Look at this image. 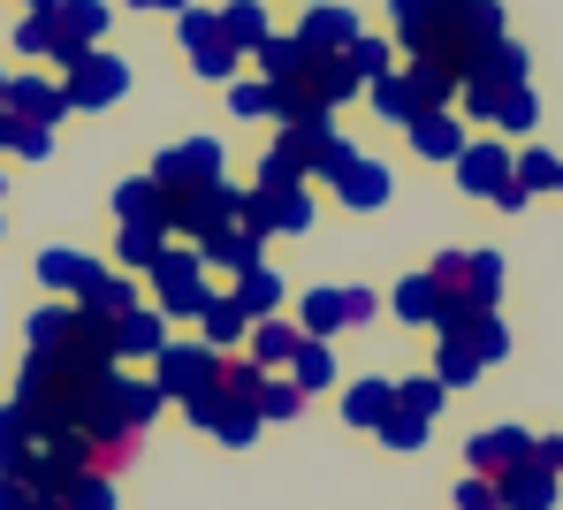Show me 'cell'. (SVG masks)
Returning <instances> with one entry per match:
<instances>
[{
  "label": "cell",
  "instance_id": "5",
  "mask_svg": "<svg viewBox=\"0 0 563 510\" xmlns=\"http://www.w3.org/2000/svg\"><path fill=\"white\" fill-rule=\"evenodd\" d=\"M168 199V236H206V229H221V221H236L252 191H236V184H206V191H161Z\"/></svg>",
  "mask_w": 563,
  "mask_h": 510
},
{
  "label": "cell",
  "instance_id": "51",
  "mask_svg": "<svg viewBox=\"0 0 563 510\" xmlns=\"http://www.w3.org/2000/svg\"><path fill=\"white\" fill-rule=\"evenodd\" d=\"M31 503V488H23V480H8V473H0V510H23Z\"/></svg>",
  "mask_w": 563,
  "mask_h": 510
},
{
  "label": "cell",
  "instance_id": "52",
  "mask_svg": "<svg viewBox=\"0 0 563 510\" xmlns=\"http://www.w3.org/2000/svg\"><path fill=\"white\" fill-rule=\"evenodd\" d=\"M130 8H161V15H184L190 0H130Z\"/></svg>",
  "mask_w": 563,
  "mask_h": 510
},
{
  "label": "cell",
  "instance_id": "32",
  "mask_svg": "<svg viewBox=\"0 0 563 510\" xmlns=\"http://www.w3.org/2000/svg\"><path fill=\"white\" fill-rule=\"evenodd\" d=\"M396 320H411V328H434V320H442V282H434V275H411V282H396Z\"/></svg>",
  "mask_w": 563,
  "mask_h": 510
},
{
  "label": "cell",
  "instance_id": "24",
  "mask_svg": "<svg viewBox=\"0 0 563 510\" xmlns=\"http://www.w3.org/2000/svg\"><path fill=\"white\" fill-rule=\"evenodd\" d=\"M92 275H99L92 252H62V244H54V252H38V282H46V290H69V298H85V282H92Z\"/></svg>",
  "mask_w": 563,
  "mask_h": 510
},
{
  "label": "cell",
  "instance_id": "50",
  "mask_svg": "<svg viewBox=\"0 0 563 510\" xmlns=\"http://www.w3.org/2000/svg\"><path fill=\"white\" fill-rule=\"evenodd\" d=\"M374 312H380V298H374V290H343V320H351V328H366Z\"/></svg>",
  "mask_w": 563,
  "mask_h": 510
},
{
  "label": "cell",
  "instance_id": "9",
  "mask_svg": "<svg viewBox=\"0 0 563 510\" xmlns=\"http://www.w3.org/2000/svg\"><path fill=\"white\" fill-rule=\"evenodd\" d=\"M130 92V62H114V54H85L69 77H62V100L69 107H114Z\"/></svg>",
  "mask_w": 563,
  "mask_h": 510
},
{
  "label": "cell",
  "instance_id": "38",
  "mask_svg": "<svg viewBox=\"0 0 563 510\" xmlns=\"http://www.w3.org/2000/svg\"><path fill=\"white\" fill-rule=\"evenodd\" d=\"M297 328H305V335H320V343H328L335 328H351V320H343V290H312V298L297 306Z\"/></svg>",
  "mask_w": 563,
  "mask_h": 510
},
{
  "label": "cell",
  "instance_id": "55",
  "mask_svg": "<svg viewBox=\"0 0 563 510\" xmlns=\"http://www.w3.org/2000/svg\"><path fill=\"white\" fill-rule=\"evenodd\" d=\"M0 107H8V77H0Z\"/></svg>",
  "mask_w": 563,
  "mask_h": 510
},
{
  "label": "cell",
  "instance_id": "23",
  "mask_svg": "<svg viewBox=\"0 0 563 510\" xmlns=\"http://www.w3.org/2000/svg\"><path fill=\"white\" fill-rule=\"evenodd\" d=\"M114 221L168 229V199H161V184H153V176H130V184H114Z\"/></svg>",
  "mask_w": 563,
  "mask_h": 510
},
{
  "label": "cell",
  "instance_id": "30",
  "mask_svg": "<svg viewBox=\"0 0 563 510\" xmlns=\"http://www.w3.org/2000/svg\"><path fill=\"white\" fill-rule=\"evenodd\" d=\"M289 381H297L305 397H320V389H335V351H328L320 335H305V343H297V358H289Z\"/></svg>",
  "mask_w": 563,
  "mask_h": 510
},
{
  "label": "cell",
  "instance_id": "54",
  "mask_svg": "<svg viewBox=\"0 0 563 510\" xmlns=\"http://www.w3.org/2000/svg\"><path fill=\"white\" fill-rule=\"evenodd\" d=\"M23 8H62V0H23Z\"/></svg>",
  "mask_w": 563,
  "mask_h": 510
},
{
  "label": "cell",
  "instance_id": "37",
  "mask_svg": "<svg viewBox=\"0 0 563 510\" xmlns=\"http://www.w3.org/2000/svg\"><path fill=\"white\" fill-rule=\"evenodd\" d=\"M0 153L46 160V153H54V130H38V122H23V114H8V107H0Z\"/></svg>",
  "mask_w": 563,
  "mask_h": 510
},
{
  "label": "cell",
  "instance_id": "7",
  "mask_svg": "<svg viewBox=\"0 0 563 510\" xmlns=\"http://www.w3.org/2000/svg\"><path fill=\"white\" fill-rule=\"evenodd\" d=\"M153 184H161V191H206V184H221V145H213V137L168 145V153L153 160Z\"/></svg>",
  "mask_w": 563,
  "mask_h": 510
},
{
  "label": "cell",
  "instance_id": "56",
  "mask_svg": "<svg viewBox=\"0 0 563 510\" xmlns=\"http://www.w3.org/2000/svg\"><path fill=\"white\" fill-rule=\"evenodd\" d=\"M556 191H563V176H556Z\"/></svg>",
  "mask_w": 563,
  "mask_h": 510
},
{
  "label": "cell",
  "instance_id": "6",
  "mask_svg": "<svg viewBox=\"0 0 563 510\" xmlns=\"http://www.w3.org/2000/svg\"><path fill=\"white\" fill-rule=\"evenodd\" d=\"M176 38H184L198 77H236V62H244V54L229 46V31H221V8H184V15H176Z\"/></svg>",
  "mask_w": 563,
  "mask_h": 510
},
{
  "label": "cell",
  "instance_id": "40",
  "mask_svg": "<svg viewBox=\"0 0 563 510\" xmlns=\"http://www.w3.org/2000/svg\"><path fill=\"white\" fill-rule=\"evenodd\" d=\"M442 397H450V389H442L434 374H411V381H396V411H411V419H434V411H442Z\"/></svg>",
  "mask_w": 563,
  "mask_h": 510
},
{
  "label": "cell",
  "instance_id": "27",
  "mask_svg": "<svg viewBox=\"0 0 563 510\" xmlns=\"http://www.w3.org/2000/svg\"><path fill=\"white\" fill-rule=\"evenodd\" d=\"M198 328H206V343H213V351H229V343H244V335H252V312L236 306V298H221V290H213V298H206V312H198Z\"/></svg>",
  "mask_w": 563,
  "mask_h": 510
},
{
  "label": "cell",
  "instance_id": "21",
  "mask_svg": "<svg viewBox=\"0 0 563 510\" xmlns=\"http://www.w3.org/2000/svg\"><path fill=\"white\" fill-rule=\"evenodd\" d=\"M411 92H419V107H457V92H465V69H450V62H434V54H411Z\"/></svg>",
  "mask_w": 563,
  "mask_h": 510
},
{
  "label": "cell",
  "instance_id": "16",
  "mask_svg": "<svg viewBox=\"0 0 563 510\" xmlns=\"http://www.w3.org/2000/svg\"><path fill=\"white\" fill-rule=\"evenodd\" d=\"M328 191H335V206H351V213H374V206L396 199L388 168H380V160H366V153H358V160H351V168H343V176H335Z\"/></svg>",
  "mask_w": 563,
  "mask_h": 510
},
{
  "label": "cell",
  "instance_id": "44",
  "mask_svg": "<svg viewBox=\"0 0 563 510\" xmlns=\"http://www.w3.org/2000/svg\"><path fill=\"white\" fill-rule=\"evenodd\" d=\"M533 122H541V100L518 85V92L503 100V114H495V130H503V145H510V137H533Z\"/></svg>",
  "mask_w": 563,
  "mask_h": 510
},
{
  "label": "cell",
  "instance_id": "49",
  "mask_svg": "<svg viewBox=\"0 0 563 510\" xmlns=\"http://www.w3.org/2000/svg\"><path fill=\"white\" fill-rule=\"evenodd\" d=\"M434 8H442V0H388V23H396V38L427 31V23H434Z\"/></svg>",
  "mask_w": 563,
  "mask_h": 510
},
{
  "label": "cell",
  "instance_id": "28",
  "mask_svg": "<svg viewBox=\"0 0 563 510\" xmlns=\"http://www.w3.org/2000/svg\"><path fill=\"white\" fill-rule=\"evenodd\" d=\"M479 374H487V366H479V351H472L465 335H442V343H434V381H442V389H472Z\"/></svg>",
  "mask_w": 563,
  "mask_h": 510
},
{
  "label": "cell",
  "instance_id": "20",
  "mask_svg": "<svg viewBox=\"0 0 563 510\" xmlns=\"http://www.w3.org/2000/svg\"><path fill=\"white\" fill-rule=\"evenodd\" d=\"M161 351H168V312H161V306H153V312L137 306L122 328H114V358H161Z\"/></svg>",
  "mask_w": 563,
  "mask_h": 510
},
{
  "label": "cell",
  "instance_id": "33",
  "mask_svg": "<svg viewBox=\"0 0 563 510\" xmlns=\"http://www.w3.org/2000/svg\"><path fill=\"white\" fill-rule=\"evenodd\" d=\"M556 176H563V160L549 153V145H518V160H510V184L533 199V191H556Z\"/></svg>",
  "mask_w": 563,
  "mask_h": 510
},
{
  "label": "cell",
  "instance_id": "15",
  "mask_svg": "<svg viewBox=\"0 0 563 510\" xmlns=\"http://www.w3.org/2000/svg\"><path fill=\"white\" fill-rule=\"evenodd\" d=\"M556 480H563V473H549L541 457H526L518 473L495 480V503H503V510H556Z\"/></svg>",
  "mask_w": 563,
  "mask_h": 510
},
{
  "label": "cell",
  "instance_id": "1",
  "mask_svg": "<svg viewBox=\"0 0 563 510\" xmlns=\"http://www.w3.org/2000/svg\"><path fill=\"white\" fill-rule=\"evenodd\" d=\"M260 366L252 358H221V374H213V389L206 397H190V426L198 434H213V442H229V450H244L252 434H260Z\"/></svg>",
  "mask_w": 563,
  "mask_h": 510
},
{
  "label": "cell",
  "instance_id": "29",
  "mask_svg": "<svg viewBox=\"0 0 563 510\" xmlns=\"http://www.w3.org/2000/svg\"><path fill=\"white\" fill-rule=\"evenodd\" d=\"M168 252V229H145V221H122V236H114V259L130 267V275H153V259Z\"/></svg>",
  "mask_w": 563,
  "mask_h": 510
},
{
  "label": "cell",
  "instance_id": "4",
  "mask_svg": "<svg viewBox=\"0 0 563 510\" xmlns=\"http://www.w3.org/2000/svg\"><path fill=\"white\" fill-rule=\"evenodd\" d=\"M213 374H221V351L198 335V343H168L161 358H153V381H161V397L168 404H190V397H206L213 389Z\"/></svg>",
  "mask_w": 563,
  "mask_h": 510
},
{
  "label": "cell",
  "instance_id": "2",
  "mask_svg": "<svg viewBox=\"0 0 563 510\" xmlns=\"http://www.w3.org/2000/svg\"><path fill=\"white\" fill-rule=\"evenodd\" d=\"M275 153H282V160H297V176H305V184H312V176H320V184H335V176H343V168L358 160V145H351V137L335 130V114H305V122H282Z\"/></svg>",
  "mask_w": 563,
  "mask_h": 510
},
{
  "label": "cell",
  "instance_id": "10",
  "mask_svg": "<svg viewBox=\"0 0 563 510\" xmlns=\"http://www.w3.org/2000/svg\"><path fill=\"white\" fill-rule=\"evenodd\" d=\"M533 442H541V434H526V426H487V434L465 442V465L479 480H503V473H518V465L533 457Z\"/></svg>",
  "mask_w": 563,
  "mask_h": 510
},
{
  "label": "cell",
  "instance_id": "42",
  "mask_svg": "<svg viewBox=\"0 0 563 510\" xmlns=\"http://www.w3.org/2000/svg\"><path fill=\"white\" fill-rule=\"evenodd\" d=\"M297 411H305V389L289 374H267L260 381V419H297Z\"/></svg>",
  "mask_w": 563,
  "mask_h": 510
},
{
  "label": "cell",
  "instance_id": "14",
  "mask_svg": "<svg viewBox=\"0 0 563 510\" xmlns=\"http://www.w3.org/2000/svg\"><path fill=\"white\" fill-rule=\"evenodd\" d=\"M297 38H305L312 54H351V38H358V15H351L343 0H312V8H305V23H297Z\"/></svg>",
  "mask_w": 563,
  "mask_h": 510
},
{
  "label": "cell",
  "instance_id": "46",
  "mask_svg": "<svg viewBox=\"0 0 563 510\" xmlns=\"http://www.w3.org/2000/svg\"><path fill=\"white\" fill-rule=\"evenodd\" d=\"M23 54H54V8H23V23L8 31Z\"/></svg>",
  "mask_w": 563,
  "mask_h": 510
},
{
  "label": "cell",
  "instance_id": "3",
  "mask_svg": "<svg viewBox=\"0 0 563 510\" xmlns=\"http://www.w3.org/2000/svg\"><path fill=\"white\" fill-rule=\"evenodd\" d=\"M153 290H161V312L168 320H198L206 312V259H198V244H168L161 259H153Z\"/></svg>",
  "mask_w": 563,
  "mask_h": 510
},
{
  "label": "cell",
  "instance_id": "47",
  "mask_svg": "<svg viewBox=\"0 0 563 510\" xmlns=\"http://www.w3.org/2000/svg\"><path fill=\"white\" fill-rule=\"evenodd\" d=\"M374 434H380V450H396V457H404V450H419V442H427V419H411V411H388Z\"/></svg>",
  "mask_w": 563,
  "mask_h": 510
},
{
  "label": "cell",
  "instance_id": "26",
  "mask_svg": "<svg viewBox=\"0 0 563 510\" xmlns=\"http://www.w3.org/2000/svg\"><path fill=\"white\" fill-rule=\"evenodd\" d=\"M366 100H374V114H380V122H396V130H411V114H427L419 92H411V77H396V69L366 85Z\"/></svg>",
  "mask_w": 563,
  "mask_h": 510
},
{
  "label": "cell",
  "instance_id": "8",
  "mask_svg": "<svg viewBox=\"0 0 563 510\" xmlns=\"http://www.w3.org/2000/svg\"><path fill=\"white\" fill-rule=\"evenodd\" d=\"M99 31H107V0H62L54 8V62L77 69L85 54H99Z\"/></svg>",
  "mask_w": 563,
  "mask_h": 510
},
{
  "label": "cell",
  "instance_id": "18",
  "mask_svg": "<svg viewBox=\"0 0 563 510\" xmlns=\"http://www.w3.org/2000/svg\"><path fill=\"white\" fill-rule=\"evenodd\" d=\"M161 381H145V374H114V426H130V434H145L153 419H161Z\"/></svg>",
  "mask_w": 563,
  "mask_h": 510
},
{
  "label": "cell",
  "instance_id": "39",
  "mask_svg": "<svg viewBox=\"0 0 563 510\" xmlns=\"http://www.w3.org/2000/svg\"><path fill=\"white\" fill-rule=\"evenodd\" d=\"M23 442H31V411L0 404V473H8V480L23 473Z\"/></svg>",
  "mask_w": 563,
  "mask_h": 510
},
{
  "label": "cell",
  "instance_id": "48",
  "mask_svg": "<svg viewBox=\"0 0 563 510\" xmlns=\"http://www.w3.org/2000/svg\"><path fill=\"white\" fill-rule=\"evenodd\" d=\"M229 107H236L244 122H260V114H275V85H267V77H244V85H229Z\"/></svg>",
  "mask_w": 563,
  "mask_h": 510
},
{
  "label": "cell",
  "instance_id": "43",
  "mask_svg": "<svg viewBox=\"0 0 563 510\" xmlns=\"http://www.w3.org/2000/svg\"><path fill=\"white\" fill-rule=\"evenodd\" d=\"M62 510H114V480H107V473H77V480L62 488Z\"/></svg>",
  "mask_w": 563,
  "mask_h": 510
},
{
  "label": "cell",
  "instance_id": "11",
  "mask_svg": "<svg viewBox=\"0 0 563 510\" xmlns=\"http://www.w3.org/2000/svg\"><path fill=\"white\" fill-rule=\"evenodd\" d=\"M260 252H267V236H260L244 213L198 236V259H206V267H221V275H244V267H260Z\"/></svg>",
  "mask_w": 563,
  "mask_h": 510
},
{
  "label": "cell",
  "instance_id": "53",
  "mask_svg": "<svg viewBox=\"0 0 563 510\" xmlns=\"http://www.w3.org/2000/svg\"><path fill=\"white\" fill-rule=\"evenodd\" d=\"M23 510H62V496H31V503H23Z\"/></svg>",
  "mask_w": 563,
  "mask_h": 510
},
{
  "label": "cell",
  "instance_id": "45",
  "mask_svg": "<svg viewBox=\"0 0 563 510\" xmlns=\"http://www.w3.org/2000/svg\"><path fill=\"white\" fill-rule=\"evenodd\" d=\"M351 69H358V85H374V77H388V38H374V31H358L351 38V54H343Z\"/></svg>",
  "mask_w": 563,
  "mask_h": 510
},
{
  "label": "cell",
  "instance_id": "19",
  "mask_svg": "<svg viewBox=\"0 0 563 510\" xmlns=\"http://www.w3.org/2000/svg\"><path fill=\"white\" fill-rule=\"evenodd\" d=\"M252 366L260 374H289V358H297V343H305V328H289V320H252Z\"/></svg>",
  "mask_w": 563,
  "mask_h": 510
},
{
  "label": "cell",
  "instance_id": "17",
  "mask_svg": "<svg viewBox=\"0 0 563 510\" xmlns=\"http://www.w3.org/2000/svg\"><path fill=\"white\" fill-rule=\"evenodd\" d=\"M8 114H23V122H38V130H54L69 100H62V85L54 77H8Z\"/></svg>",
  "mask_w": 563,
  "mask_h": 510
},
{
  "label": "cell",
  "instance_id": "31",
  "mask_svg": "<svg viewBox=\"0 0 563 510\" xmlns=\"http://www.w3.org/2000/svg\"><path fill=\"white\" fill-rule=\"evenodd\" d=\"M229 298L252 312V320H275V306H282V275L267 267V259H260V267H244V275H236V290H229Z\"/></svg>",
  "mask_w": 563,
  "mask_h": 510
},
{
  "label": "cell",
  "instance_id": "25",
  "mask_svg": "<svg viewBox=\"0 0 563 510\" xmlns=\"http://www.w3.org/2000/svg\"><path fill=\"white\" fill-rule=\"evenodd\" d=\"M77 306L99 312V320H130V312H137V282H130V275H107V267H99L92 282H85V298H77Z\"/></svg>",
  "mask_w": 563,
  "mask_h": 510
},
{
  "label": "cell",
  "instance_id": "36",
  "mask_svg": "<svg viewBox=\"0 0 563 510\" xmlns=\"http://www.w3.org/2000/svg\"><path fill=\"white\" fill-rule=\"evenodd\" d=\"M221 31H229L236 54H252V46L267 38V8H260V0H229V8H221Z\"/></svg>",
  "mask_w": 563,
  "mask_h": 510
},
{
  "label": "cell",
  "instance_id": "35",
  "mask_svg": "<svg viewBox=\"0 0 563 510\" xmlns=\"http://www.w3.org/2000/svg\"><path fill=\"white\" fill-rule=\"evenodd\" d=\"M450 335H465L472 351H479V366H503V358H510V328H503L495 312H472L465 328H450Z\"/></svg>",
  "mask_w": 563,
  "mask_h": 510
},
{
  "label": "cell",
  "instance_id": "12",
  "mask_svg": "<svg viewBox=\"0 0 563 510\" xmlns=\"http://www.w3.org/2000/svg\"><path fill=\"white\" fill-rule=\"evenodd\" d=\"M411 153H427V160H450L457 168V153H465L472 137H465V114L457 107H427V114H411Z\"/></svg>",
  "mask_w": 563,
  "mask_h": 510
},
{
  "label": "cell",
  "instance_id": "22",
  "mask_svg": "<svg viewBox=\"0 0 563 510\" xmlns=\"http://www.w3.org/2000/svg\"><path fill=\"white\" fill-rule=\"evenodd\" d=\"M252 62H260V77H267V85H289V77L312 62V46H305L297 31H267V38L252 46Z\"/></svg>",
  "mask_w": 563,
  "mask_h": 510
},
{
  "label": "cell",
  "instance_id": "57",
  "mask_svg": "<svg viewBox=\"0 0 563 510\" xmlns=\"http://www.w3.org/2000/svg\"><path fill=\"white\" fill-rule=\"evenodd\" d=\"M487 510H495V503H487Z\"/></svg>",
  "mask_w": 563,
  "mask_h": 510
},
{
  "label": "cell",
  "instance_id": "34",
  "mask_svg": "<svg viewBox=\"0 0 563 510\" xmlns=\"http://www.w3.org/2000/svg\"><path fill=\"white\" fill-rule=\"evenodd\" d=\"M388 411H396V381H358V389L343 397V419H351V426H366V434H374Z\"/></svg>",
  "mask_w": 563,
  "mask_h": 510
},
{
  "label": "cell",
  "instance_id": "13",
  "mask_svg": "<svg viewBox=\"0 0 563 510\" xmlns=\"http://www.w3.org/2000/svg\"><path fill=\"white\" fill-rule=\"evenodd\" d=\"M510 160H518V153H510L503 137L465 145V153H457V191H472V199H495V191L510 184Z\"/></svg>",
  "mask_w": 563,
  "mask_h": 510
},
{
  "label": "cell",
  "instance_id": "41",
  "mask_svg": "<svg viewBox=\"0 0 563 510\" xmlns=\"http://www.w3.org/2000/svg\"><path fill=\"white\" fill-rule=\"evenodd\" d=\"M62 335H69V306H38L31 312V358H54Z\"/></svg>",
  "mask_w": 563,
  "mask_h": 510
}]
</instances>
